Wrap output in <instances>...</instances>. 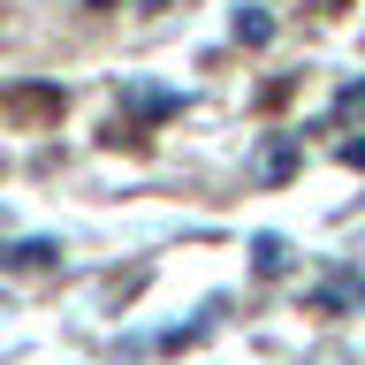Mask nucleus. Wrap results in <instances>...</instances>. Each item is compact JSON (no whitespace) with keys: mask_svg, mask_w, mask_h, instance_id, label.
<instances>
[{"mask_svg":"<svg viewBox=\"0 0 365 365\" xmlns=\"http://www.w3.org/2000/svg\"><path fill=\"white\" fill-rule=\"evenodd\" d=\"M289 168H297V145H289V137H282V145H267V160H259V175H267V182H282Z\"/></svg>","mask_w":365,"mask_h":365,"instance_id":"obj_2","label":"nucleus"},{"mask_svg":"<svg viewBox=\"0 0 365 365\" xmlns=\"http://www.w3.org/2000/svg\"><path fill=\"white\" fill-rule=\"evenodd\" d=\"M342 160H350V168H365V137H350V145H342Z\"/></svg>","mask_w":365,"mask_h":365,"instance_id":"obj_7","label":"nucleus"},{"mask_svg":"<svg viewBox=\"0 0 365 365\" xmlns=\"http://www.w3.org/2000/svg\"><path fill=\"white\" fill-rule=\"evenodd\" d=\"M46 259H61V251H53V244H16V251H8V267H46Z\"/></svg>","mask_w":365,"mask_h":365,"instance_id":"obj_3","label":"nucleus"},{"mask_svg":"<svg viewBox=\"0 0 365 365\" xmlns=\"http://www.w3.org/2000/svg\"><path fill=\"white\" fill-rule=\"evenodd\" d=\"M335 114H365V76H358V84H342V99H335Z\"/></svg>","mask_w":365,"mask_h":365,"instance_id":"obj_6","label":"nucleus"},{"mask_svg":"<svg viewBox=\"0 0 365 365\" xmlns=\"http://www.w3.org/2000/svg\"><path fill=\"white\" fill-rule=\"evenodd\" d=\"M289 259H282V236H259V274H282Z\"/></svg>","mask_w":365,"mask_h":365,"instance_id":"obj_5","label":"nucleus"},{"mask_svg":"<svg viewBox=\"0 0 365 365\" xmlns=\"http://www.w3.org/2000/svg\"><path fill=\"white\" fill-rule=\"evenodd\" d=\"M358 297H365V274L342 267V274H327V282L312 289V304H319V312H342V304H358Z\"/></svg>","mask_w":365,"mask_h":365,"instance_id":"obj_1","label":"nucleus"},{"mask_svg":"<svg viewBox=\"0 0 365 365\" xmlns=\"http://www.w3.org/2000/svg\"><path fill=\"white\" fill-rule=\"evenodd\" d=\"M267 31H274V23L259 16V8H244V16H236V38H251V46H259V38H267Z\"/></svg>","mask_w":365,"mask_h":365,"instance_id":"obj_4","label":"nucleus"}]
</instances>
